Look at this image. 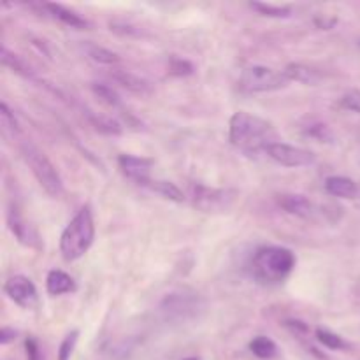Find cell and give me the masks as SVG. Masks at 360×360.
Listing matches in <instances>:
<instances>
[{"instance_id": "cell-21", "label": "cell", "mask_w": 360, "mask_h": 360, "mask_svg": "<svg viewBox=\"0 0 360 360\" xmlns=\"http://www.w3.org/2000/svg\"><path fill=\"white\" fill-rule=\"evenodd\" d=\"M144 186H148L150 190H153L155 193L162 195L164 199L172 200V202H183L185 200V193L171 181H160V179H150Z\"/></svg>"}, {"instance_id": "cell-30", "label": "cell", "mask_w": 360, "mask_h": 360, "mask_svg": "<svg viewBox=\"0 0 360 360\" xmlns=\"http://www.w3.org/2000/svg\"><path fill=\"white\" fill-rule=\"evenodd\" d=\"M169 74H172V76H190V74H193V65L186 60L172 58L171 65H169Z\"/></svg>"}, {"instance_id": "cell-22", "label": "cell", "mask_w": 360, "mask_h": 360, "mask_svg": "<svg viewBox=\"0 0 360 360\" xmlns=\"http://www.w3.org/2000/svg\"><path fill=\"white\" fill-rule=\"evenodd\" d=\"M250 352L260 360H271L278 355V347L271 338L257 336L250 343Z\"/></svg>"}, {"instance_id": "cell-14", "label": "cell", "mask_w": 360, "mask_h": 360, "mask_svg": "<svg viewBox=\"0 0 360 360\" xmlns=\"http://www.w3.org/2000/svg\"><path fill=\"white\" fill-rule=\"evenodd\" d=\"M44 9L51 14L53 18H56L58 21H62L63 25L70 28H77V30H88L91 27L90 21L86 18L79 16L74 11L67 9V7L60 6V4H44Z\"/></svg>"}, {"instance_id": "cell-23", "label": "cell", "mask_w": 360, "mask_h": 360, "mask_svg": "<svg viewBox=\"0 0 360 360\" xmlns=\"http://www.w3.org/2000/svg\"><path fill=\"white\" fill-rule=\"evenodd\" d=\"M91 91H94L95 97L101 98L104 104L111 105V108H122V97L118 95V91L112 86L104 83H91L90 84Z\"/></svg>"}, {"instance_id": "cell-15", "label": "cell", "mask_w": 360, "mask_h": 360, "mask_svg": "<svg viewBox=\"0 0 360 360\" xmlns=\"http://www.w3.org/2000/svg\"><path fill=\"white\" fill-rule=\"evenodd\" d=\"M326 192L333 197L340 199H354L359 193V186L354 179L345 178V176H329L323 183Z\"/></svg>"}, {"instance_id": "cell-27", "label": "cell", "mask_w": 360, "mask_h": 360, "mask_svg": "<svg viewBox=\"0 0 360 360\" xmlns=\"http://www.w3.org/2000/svg\"><path fill=\"white\" fill-rule=\"evenodd\" d=\"M77 338H79V330H72L63 338L62 345L58 348V360H70L74 354V348L77 345Z\"/></svg>"}, {"instance_id": "cell-4", "label": "cell", "mask_w": 360, "mask_h": 360, "mask_svg": "<svg viewBox=\"0 0 360 360\" xmlns=\"http://www.w3.org/2000/svg\"><path fill=\"white\" fill-rule=\"evenodd\" d=\"M21 155H23V160L27 162V165L30 167L32 174L35 176V179L39 181V185L44 188L46 193H49L51 197H60L63 193V183L60 178L58 171H56L55 165L51 164L48 157L39 150L35 144L21 143L20 146Z\"/></svg>"}, {"instance_id": "cell-8", "label": "cell", "mask_w": 360, "mask_h": 360, "mask_svg": "<svg viewBox=\"0 0 360 360\" xmlns=\"http://www.w3.org/2000/svg\"><path fill=\"white\" fill-rule=\"evenodd\" d=\"M267 157L273 158L283 167H306V165L315 164L316 155L313 151L304 150V148L292 146V144L285 143H271L266 148Z\"/></svg>"}, {"instance_id": "cell-29", "label": "cell", "mask_w": 360, "mask_h": 360, "mask_svg": "<svg viewBox=\"0 0 360 360\" xmlns=\"http://www.w3.org/2000/svg\"><path fill=\"white\" fill-rule=\"evenodd\" d=\"M340 105L347 111H354L360 115V90H350L341 97Z\"/></svg>"}, {"instance_id": "cell-25", "label": "cell", "mask_w": 360, "mask_h": 360, "mask_svg": "<svg viewBox=\"0 0 360 360\" xmlns=\"http://www.w3.org/2000/svg\"><path fill=\"white\" fill-rule=\"evenodd\" d=\"M315 336H316V340H319V343H322L323 347L329 348V350L343 352V350H348V348H350V345H348L343 338L338 336V334H334V333H330V330H327V329H316Z\"/></svg>"}, {"instance_id": "cell-33", "label": "cell", "mask_w": 360, "mask_h": 360, "mask_svg": "<svg viewBox=\"0 0 360 360\" xmlns=\"http://www.w3.org/2000/svg\"><path fill=\"white\" fill-rule=\"evenodd\" d=\"M18 336V330L11 329V327H4L2 330H0V345H9L11 341L16 340Z\"/></svg>"}, {"instance_id": "cell-13", "label": "cell", "mask_w": 360, "mask_h": 360, "mask_svg": "<svg viewBox=\"0 0 360 360\" xmlns=\"http://www.w3.org/2000/svg\"><path fill=\"white\" fill-rule=\"evenodd\" d=\"M111 76L116 83L122 84L125 90L132 91V94L141 95V97H148V95L153 94V84L144 77L137 76V74L129 72V70H115Z\"/></svg>"}, {"instance_id": "cell-16", "label": "cell", "mask_w": 360, "mask_h": 360, "mask_svg": "<svg viewBox=\"0 0 360 360\" xmlns=\"http://www.w3.org/2000/svg\"><path fill=\"white\" fill-rule=\"evenodd\" d=\"M46 290H48L49 295L70 294V292L76 290V281L63 271L53 269L46 276Z\"/></svg>"}, {"instance_id": "cell-3", "label": "cell", "mask_w": 360, "mask_h": 360, "mask_svg": "<svg viewBox=\"0 0 360 360\" xmlns=\"http://www.w3.org/2000/svg\"><path fill=\"white\" fill-rule=\"evenodd\" d=\"M252 267L260 283H281L294 271L295 255L283 246H264L253 255Z\"/></svg>"}, {"instance_id": "cell-34", "label": "cell", "mask_w": 360, "mask_h": 360, "mask_svg": "<svg viewBox=\"0 0 360 360\" xmlns=\"http://www.w3.org/2000/svg\"><path fill=\"white\" fill-rule=\"evenodd\" d=\"M185 360H200L199 357H188V359H185Z\"/></svg>"}, {"instance_id": "cell-1", "label": "cell", "mask_w": 360, "mask_h": 360, "mask_svg": "<svg viewBox=\"0 0 360 360\" xmlns=\"http://www.w3.org/2000/svg\"><path fill=\"white\" fill-rule=\"evenodd\" d=\"M273 123L260 116L252 115L246 111H238L231 116L229 122V141L232 146L245 151L248 155L259 153L260 150L266 151V148L274 141Z\"/></svg>"}, {"instance_id": "cell-11", "label": "cell", "mask_w": 360, "mask_h": 360, "mask_svg": "<svg viewBox=\"0 0 360 360\" xmlns=\"http://www.w3.org/2000/svg\"><path fill=\"white\" fill-rule=\"evenodd\" d=\"M7 225H9V231L13 232L14 238L25 246H30V248H35L39 243L37 234H35L34 229L25 221V218L21 217L18 207H11L9 213H7Z\"/></svg>"}, {"instance_id": "cell-26", "label": "cell", "mask_w": 360, "mask_h": 360, "mask_svg": "<svg viewBox=\"0 0 360 360\" xmlns=\"http://www.w3.org/2000/svg\"><path fill=\"white\" fill-rule=\"evenodd\" d=\"M0 116H2V127L6 132H9L11 136H18V134L21 132L20 123H18L16 116H14V112L11 111L9 105H7L6 102H2V104H0Z\"/></svg>"}, {"instance_id": "cell-31", "label": "cell", "mask_w": 360, "mask_h": 360, "mask_svg": "<svg viewBox=\"0 0 360 360\" xmlns=\"http://www.w3.org/2000/svg\"><path fill=\"white\" fill-rule=\"evenodd\" d=\"M25 350H27V360H42L41 348H39V343L34 338H27V341H25Z\"/></svg>"}, {"instance_id": "cell-19", "label": "cell", "mask_w": 360, "mask_h": 360, "mask_svg": "<svg viewBox=\"0 0 360 360\" xmlns=\"http://www.w3.org/2000/svg\"><path fill=\"white\" fill-rule=\"evenodd\" d=\"M83 49L88 55V58L94 60V62L97 63H102V65H115V63L120 62V56L116 55L115 51L104 48V46L95 44V42L86 41L83 44Z\"/></svg>"}, {"instance_id": "cell-6", "label": "cell", "mask_w": 360, "mask_h": 360, "mask_svg": "<svg viewBox=\"0 0 360 360\" xmlns=\"http://www.w3.org/2000/svg\"><path fill=\"white\" fill-rule=\"evenodd\" d=\"M290 81L283 74V70H274L266 65H252L243 70L239 77V88L246 94H264L285 88Z\"/></svg>"}, {"instance_id": "cell-28", "label": "cell", "mask_w": 360, "mask_h": 360, "mask_svg": "<svg viewBox=\"0 0 360 360\" xmlns=\"http://www.w3.org/2000/svg\"><path fill=\"white\" fill-rule=\"evenodd\" d=\"M306 136L313 137V139H316L319 143H333L334 141L333 132H330V129L326 125V123H315V125L308 127Z\"/></svg>"}, {"instance_id": "cell-2", "label": "cell", "mask_w": 360, "mask_h": 360, "mask_svg": "<svg viewBox=\"0 0 360 360\" xmlns=\"http://www.w3.org/2000/svg\"><path fill=\"white\" fill-rule=\"evenodd\" d=\"M95 239V224L90 206L77 211L60 236V252L67 262L81 259L91 248Z\"/></svg>"}, {"instance_id": "cell-24", "label": "cell", "mask_w": 360, "mask_h": 360, "mask_svg": "<svg viewBox=\"0 0 360 360\" xmlns=\"http://www.w3.org/2000/svg\"><path fill=\"white\" fill-rule=\"evenodd\" d=\"M250 7L257 11L259 14L267 18H290L292 16V7L288 6H273V4L266 2H250Z\"/></svg>"}, {"instance_id": "cell-10", "label": "cell", "mask_w": 360, "mask_h": 360, "mask_svg": "<svg viewBox=\"0 0 360 360\" xmlns=\"http://www.w3.org/2000/svg\"><path fill=\"white\" fill-rule=\"evenodd\" d=\"M118 165L123 174L136 181L137 185L144 186L151 179L150 172L153 167V160H150V158L136 157V155H120Z\"/></svg>"}, {"instance_id": "cell-9", "label": "cell", "mask_w": 360, "mask_h": 360, "mask_svg": "<svg viewBox=\"0 0 360 360\" xmlns=\"http://www.w3.org/2000/svg\"><path fill=\"white\" fill-rule=\"evenodd\" d=\"M4 292L14 304L23 309H32L37 304V288L32 283L30 278L23 276V274L11 276L4 283Z\"/></svg>"}, {"instance_id": "cell-18", "label": "cell", "mask_w": 360, "mask_h": 360, "mask_svg": "<svg viewBox=\"0 0 360 360\" xmlns=\"http://www.w3.org/2000/svg\"><path fill=\"white\" fill-rule=\"evenodd\" d=\"M0 60H2L4 67L11 69L14 74H18V76H23L27 77V79L28 77H30V79H34L35 77L34 69L28 65V62H25V60L21 58L20 55H16V53L9 51L6 46H2V49H0Z\"/></svg>"}, {"instance_id": "cell-7", "label": "cell", "mask_w": 360, "mask_h": 360, "mask_svg": "<svg viewBox=\"0 0 360 360\" xmlns=\"http://www.w3.org/2000/svg\"><path fill=\"white\" fill-rule=\"evenodd\" d=\"M238 192L224 188H210L204 185L192 186V202L204 213H221L234 204Z\"/></svg>"}, {"instance_id": "cell-12", "label": "cell", "mask_w": 360, "mask_h": 360, "mask_svg": "<svg viewBox=\"0 0 360 360\" xmlns=\"http://www.w3.org/2000/svg\"><path fill=\"white\" fill-rule=\"evenodd\" d=\"M276 202L288 214H294V217L299 218H309L313 214V211H315V207L309 202V199H306L304 195H299V193H283V195H278Z\"/></svg>"}, {"instance_id": "cell-32", "label": "cell", "mask_w": 360, "mask_h": 360, "mask_svg": "<svg viewBox=\"0 0 360 360\" xmlns=\"http://www.w3.org/2000/svg\"><path fill=\"white\" fill-rule=\"evenodd\" d=\"M285 326L292 330L294 334H306L308 333V326L304 322H299V320H287Z\"/></svg>"}, {"instance_id": "cell-17", "label": "cell", "mask_w": 360, "mask_h": 360, "mask_svg": "<svg viewBox=\"0 0 360 360\" xmlns=\"http://www.w3.org/2000/svg\"><path fill=\"white\" fill-rule=\"evenodd\" d=\"M283 74L287 76L288 81L308 84V86H315V84H319L320 79H322L319 70L311 69V67L308 65H302V63H288L283 69Z\"/></svg>"}, {"instance_id": "cell-20", "label": "cell", "mask_w": 360, "mask_h": 360, "mask_svg": "<svg viewBox=\"0 0 360 360\" xmlns=\"http://www.w3.org/2000/svg\"><path fill=\"white\" fill-rule=\"evenodd\" d=\"M84 115H86L88 122L91 123V127H94L97 132L105 134V136H120V134H122V125H120L116 120L108 118V116H101L97 115V112L91 111H86Z\"/></svg>"}, {"instance_id": "cell-5", "label": "cell", "mask_w": 360, "mask_h": 360, "mask_svg": "<svg viewBox=\"0 0 360 360\" xmlns=\"http://www.w3.org/2000/svg\"><path fill=\"white\" fill-rule=\"evenodd\" d=\"M160 311L165 320L171 322H186L199 316L204 311V301L199 294L192 290H178L165 295L160 304Z\"/></svg>"}]
</instances>
